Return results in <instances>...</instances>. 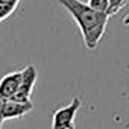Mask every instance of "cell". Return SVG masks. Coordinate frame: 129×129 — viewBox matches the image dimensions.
<instances>
[{
	"label": "cell",
	"instance_id": "cell-3",
	"mask_svg": "<svg viewBox=\"0 0 129 129\" xmlns=\"http://www.w3.org/2000/svg\"><path fill=\"white\" fill-rule=\"evenodd\" d=\"M38 78V72L34 66H27L23 70V78H21V84L18 87V91L15 93V96L12 97L14 100H20V102H27L30 100V94L34 90V85L37 82Z\"/></svg>",
	"mask_w": 129,
	"mask_h": 129
},
{
	"label": "cell",
	"instance_id": "cell-1",
	"mask_svg": "<svg viewBox=\"0 0 129 129\" xmlns=\"http://www.w3.org/2000/svg\"><path fill=\"white\" fill-rule=\"evenodd\" d=\"M59 3L75 18L87 49H96L105 34L106 23L111 15L108 12L90 6L88 3L79 2V0H59Z\"/></svg>",
	"mask_w": 129,
	"mask_h": 129
},
{
	"label": "cell",
	"instance_id": "cell-8",
	"mask_svg": "<svg viewBox=\"0 0 129 129\" xmlns=\"http://www.w3.org/2000/svg\"><path fill=\"white\" fill-rule=\"evenodd\" d=\"M124 5H126V0H109V9H108V14H109V15L117 14Z\"/></svg>",
	"mask_w": 129,
	"mask_h": 129
},
{
	"label": "cell",
	"instance_id": "cell-6",
	"mask_svg": "<svg viewBox=\"0 0 129 129\" xmlns=\"http://www.w3.org/2000/svg\"><path fill=\"white\" fill-rule=\"evenodd\" d=\"M18 3H20V0H0V21L8 18L15 11Z\"/></svg>",
	"mask_w": 129,
	"mask_h": 129
},
{
	"label": "cell",
	"instance_id": "cell-2",
	"mask_svg": "<svg viewBox=\"0 0 129 129\" xmlns=\"http://www.w3.org/2000/svg\"><path fill=\"white\" fill-rule=\"evenodd\" d=\"M81 99L73 97V100L67 105L56 109L52 118V129H75V117L81 109Z\"/></svg>",
	"mask_w": 129,
	"mask_h": 129
},
{
	"label": "cell",
	"instance_id": "cell-5",
	"mask_svg": "<svg viewBox=\"0 0 129 129\" xmlns=\"http://www.w3.org/2000/svg\"><path fill=\"white\" fill-rule=\"evenodd\" d=\"M32 109H34V105L30 100L20 102V100H14V99H8L6 105H5V121L12 120V118H20V117L26 115L27 112H30Z\"/></svg>",
	"mask_w": 129,
	"mask_h": 129
},
{
	"label": "cell",
	"instance_id": "cell-9",
	"mask_svg": "<svg viewBox=\"0 0 129 129\" xmlns=\"http://www.w3.org/2000/svg\"><path fill=\"white\" fill-rule=\"evenodd\" d=\"M6 97L0 96V129H2V124L5 121V105H6Z\"/></svg>",
	"mask_w": 129,
	"mask_h": 129
},
{
	"label": "cell",
	"instance_id": "cell-7",
	"mask_svg": "<svg viewBox=\"0 0 129 129\" xmlns=\"http://www.w3.org/2000/svg\"><path fill=\"white\" fill-rule=\"evenodd\" d=\"M88 5L99 9V11H103V12H108L109 9V0H88Z\"/></svg>",
	"mask_w": 129,
	"mask_h": 129
},
{
	"label": "cell",
	"instance_id": "cell-4",
	"mask_svg": "<svg viewBox=\"0 0 129 129\" xmlns=\"http://www.w3.org/2000/svg\"><path fill=\"white\" fill-rule=\"evenodd\" d=\"M23 78V70L21 72H12L0 79V96L6 99H12L15 93L18 91V87L21 84Z\"/></svg>",
	"mask_w": 129,
	"mask_h": 129
},
{
	"label": "cell",
	"instance_id": "cell-10",
	"mask_svg": "<svg viewBox=\"0 0 129 129\" xmlns=\"http://www.w3.org/2000/svg\"><path fill=\"white\" fill-rule=\"evenodd\" d=\"M123 24H126V26L129 24V15H127V17H124V20H123Z\"/></svg>",
	"mask_w": 129,
	"mask_h": 129
}]
</instances>
